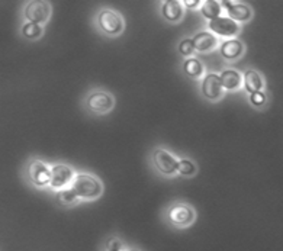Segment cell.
I'll use <instances>...</instances> for the list:
<instances>
[{
  "label": "cell",
  "instance_id": "cell-25",
  "mask_svg": "<svg viewBox=\"0 0 283 251\" xmlns=\"http://www.w3.org/2000/svg\"><path fill=\"white\" fill-rule=\"evenodd\" d=\"M185 4L189 7H196L199 4V0H185Z\"/></svg>",
  "mask_w": 283,
  "mask_h": 251
},
{
  "label": "cell",
  "instance_id": "cell-4",
  "mask_svg": "<svg viewBox=\"0 0 283 251\" xmlns=\"http://www.w3.org/2000/svg\"><path fill=\"white\" fill-rule=\"evenodd\" d=\"M29 177L31 180L38 185V186H44L47 183H51V172L48 170V167L41 163V161H32L29 164Z\"/></svg>",
  "mask_w": 283,
  "mask_h": 251
},
{
  "label": "cell",
  "instance_id": "cell-2",
  "mask_svg": "<svg viewBox=\"0 0 283 251\" xmlns=\"http://www.w3.org/2000/svg\"><path fill=\"white\" fill-rule=\"evenodd\" d=\"M99 25L102 31L109 35H116L122 31V20L111 10H103L99 13Z\"/></svg>",
  "mask_w": 283,
  "mask_h": 251
},
{
  "label": "cell",
  "instance_id": "cell-18",
  "mask_svg": "<svg viewBox=\"0 0 283 251\" xmlns=\"http://www.w3.org/2000/svg\"><path fill=\"white\" fill-rule=\"evenodd\" d=\"M185 71H186V74L190 76V77L198 78L202 74L204 68H202V64H201L199 60H196V58H189L188 61L185 63Z\"/></svg>",
  "mask_w": 283,
  "mask_h": 251
},
{
  "label": "cell",
  "instance_id": "cell-24",
  "mask_svg": "<svg viewBox=\"0 0 283 251\" xmlns=\"http://www.w3.org/2000/svg\"><path fill=\"white\" fill-rule=\"evenodd\" d=\"M264 100H266V96H264L263 93H260V92L251 95V102H253L254 105H263Z\"/></svg>",
  "mask_w": 283,
  "mask_h": 251
},
{
  "label": "cell",
  "instance_id": "cell-20",
  "mask_svg": "<svg viewBox=\"0 0 283 251\" xmlns=\"http://www.w3.org/2000/svg\"><path fill=\"white\" fill-rule=\"evenodd\" d=\"M22 32H23V35L26 37V38H37L41 35V28L38 26L37 23H26L25 26H23V29H22Z\"/></svg>",
  "mask_w": 283,
  "mask_h": 251
},
{
  "label": "cell",
  "instance_id": "cell-8",
  "mask_svg": "<svg viewBox=\"0 0 283 251\" xmlns=\"http://www.w3.org/2000/svg\"><path fill=\"white\" fill-rule=\"evenodd\" d=\"M202 92L208 99H218L222 93V81L221 76L208 74L202 83Z\"/></svg>",
  "mask_w": 283,
  "mask_h": 251
},
{
  "label": "cell",
  "instance_id": "cell-12",
  "mask_svg": "<svg viewBox=\"0 0 283 251\" xmlns=\"http://www.w3.org/2000/svg\"><path fill=\"white\" fill-rule=\"evenodd\" d=\"M216 44V39L209 32H201L193 38V45L198 51H208Z\"/></svg>",
  "mask_w": 283,
  "mask_h": 251
},
{
  "label": "cell",
  "instance_id": "cell-6",
  "mask_svg": "<svg viewBox=\"0 0 283 251\" xmlns=\"http://www.w3.org/2000/svg\"><path fill=\"white\" fill-rule=\"evenodd\" d=\"M209 28L218 35H224V37L235 35L238 31V25L235 23V20L229 18H218V19L211 20Z\"/></svg>",
  "mask_w": 283,
  "mask_h": 251
},
{
  "label": "cell",
  "instance_id": "cell-3",
  "mask_svg": "<svg viewBox=\"0 0 283 251\" xmlns=\"http://www.w3.org/2000/svg\"><path fill=\"white\" fill-rule=\"evenodd\" d=\"M25 15L31 23H42L50 16V6L45 1H31L25 10Z\"/></svg>",
  "mask_w": 283,
  "mask_h": 251
},
{
  "label": "cell",
  "instance_id": "cell-9",
  "mask_svg": "<svg viewBox=\"0 0 283 251\" xmlns=\"http://www.w3.org/2000/svg\"><path fill=\"white\" fill-rule=\"evenodd\" d=\"M73 172L70 167L64 164H58L51 169V186L53 188H63L71 180Z\"/></svg>",
  "mask_w": 283,
  "mask_h": 251
},
{
  "label": "cell",
  "instance_id": "cell-7",
  "mask_svg": "<svg viewBox=\"0 0 283 251\" xmlns=\"http://www.w3.org/2000/svg\"><path fill=\"white\" fill-rule=\"evenodd\" d=\"M169 218L173 224L185 227V225H189L193 221L195 215H193V211L190 208H188V206H185V205H176V206H173L169 211Z\"/></svg>",
  "mask_w": 283,
  "mask_h": 251
},
{
  "label": "cell",
  "instance_id": "cell-11",
  "mask_svg": "<svg viewBox=\"0 0 283 251\" xmlns=\"http://www.w3.org/2000/svg\"><path fill=\"white\" fill-rule=\"evenodd\" d=\"M222 4L226 6V10H228L229 16L234 18L235 20L244 22V20H247L251 16V10L248 9V6H245L243 3H235V1H226V0H224Z\"/></svg>",
  "mask_w": 283,
  "mask_h": 251
},
{
  "label": "cell",
  "instance_id": "cell-5",
  "mask_svg": "<svg viewBox=\"0 0 283 251\" xmlns=\"http://www.w3.org/2000/svg\"><path fill=\"white\" fill-rule=\"evenodd\" d=\"M154 163L157 166V169L164 174H171L177 170V161L171 154H169L164 150H158L154 154Z\"/></svg>",
  "mask_w": 283,
  "mask_h": 251
},
{
  "label": "cell",
  "instance_id": "cell-19",
  "mask_svg": "<svg viewBox=\"0 0 283 251\" xmlns=\"http://www.w3.org/2000/svg\"><path fill=\"white\" fill-rule=\"evenodd\" d=\"M78 199V196L75 194L73 189H64V190H60L57 193V200L60 205H73L75 200Z\"/></svg>",
  "mask_w": 283,
  "mask_h": 251
},
{
  "label": "cell",
  "instance_id": "cell-17",
  "mask_svg": "<svg viewBox=\"0 0 283 251\" xmlns=\"http://www.w3.org/2000/svg\"><path fill=\"white\" fill-rule=\"evenodd\" d=\"M202 13L207 16L208 19H218V15L221 13V6H219L218 1L208 0V1L204 3V6H202Z\"/></svg>",
  "mask_w": 283,
  "mask_h": 251
},
{
  "label": "cell",
  "instance_id": "cell-1",
  "mask_svg": "<svg viewBox=\"0 0 283 251\" xmlns=\"http://www.w3.org/2000/svg\"><path fill=\"white\" fill-rule=\"evenodd\" d=\"M73 190L78 197H96L102 192V186L93 176L78 174L73 183Z\"/></svg>",
  "mask_w": 283,
  "mask_h": 251
},
{
  "label": "cell",
  "instance_id": "cell-23",
  "mask_svg": "<svg viewBox=\"0 0 283 251\" xmlns=\"http://www.w3.org/2000/svg\"><path fill=\"white\" fill-rule=\"evenodd\" d=\"M108 250L109 251H122L124 247H122V243L118 240V238H111L108 241Z\"/></svg>",
  "mask_w": 283,
  "mask_h": 251
},
{
  "label": "cell",
  "instance_id": "cell-13",
  "mask_svg": "<svg viewBox=\"0 0 283 251\" xmlns=\"http://www.w3.org/2000/svg\"><path fill=\"white\" fill-rule=\"evenodd\" d=\"M244 84L245 89H247L251 95L260 92V89H262V86H263L259 73H256V71H253V70H248L244 74Z\"/></svg>",
  "mask_w": 283,
  "mask_h": 251
},
{
  "label": "cell",
  "instance_id": "cell-21",
  "mask_svg": "<svg viewBox=\"0 0 283 251\" xmlns=\"http://www.w3.org/2000/svg\"><path fill=\"white\" fill-rule=\"evenodd\" d=\"M177 172L180 174H192L195 172V166L189 160H182L177 164Z\"/></svg>",
  "mask_w": 283,
  "mask_h": 251
},
{
  "label": "cell",
  "instance_id": "cell-10",
  "mask_svg": "<svg viewBox=\"0 0 283 251\" xmlns=\"http://www.w3.org/2000/svg\"><path fill=\"white\" fill-rule=\"evenodd\" d=\"M112 97L106 93H93L87 99V106L93 112H108L112 108Z\"/></svg>",
  "mask_w": 283,
  "mask_h": 251
},
{
  "label": "cell",
  "instance_id": "cell-16",
  "mask_svg": "<svg viewBox=\"0 0 283 251\" xmlns=\"http://www.w3.org/2000/svg\"><path fill=\"white\" fill-rule=\"evenodd\" d=\"M221 81H222V87H225L228 90H234L240 86L241 83V77L237 71L234 70H225L221 74Z\"/></svg>",
  "mask_w": 283,
  "mask_h": 251
},
{
  "label": "cell",
  "instance_id": "cell-14",
  "mask_svg": "<svg viewBox=\"0 0 283 251\" xmlns=\"http://www.w3.org/2000/svg\"><path fill=\"white\" fill-rule=\"evenodd\" d=\"M163 15H164L166 19L171 20V22L179 19L182 16V6H180V3L176 1V0L164 1V4H163Z\"/></svg>",
  "mask_w": 283,
  "mask_h": 251
},
{
  "label": "cell",
  "instance_id": "cell-22",
  "mask_svg": "<svg viewBox=\"0 0 283 251\" xmlns=\"http://www.w3.org/2000/svg\"><path fill=\"white\" fill-rule=\"evenodd\" d=\"M195 50V45H193V39H185L182 44H180V53L183 56H190Z\"/></svg>",
  "mask_w": 283,
  "mask_h": 251
},
{
  "label": "cell",
  "instance_id": "cell-26",
  "mask_svg": "<svg viewBox=\"0 0 283 251\" xmlns=\"http://www.w3.org/2000/svg\"><path fill=\"white\" fill-rule=\"evenodd\" d=\"M132 251H137V250H132Z\"/></svg>",
  "mask_w": 283,
  "mask_h": 251
},
{
  "label": "cell",
  "instance_id": "cell-15",
  "mask_svg": "<svg viewBox=\"0 0 283 251\" xmlns=\"http://www.w3.org/2000/svg\"><path fill=\"white\" fill-rule=\"evenodd\" d=\"M221 53L225 58H235L243 53V44L238 39H231L226 41L221 47Z\"/></svg>",
  "mask_w": 283,
  "mask_h": 251
}]
</instances>
